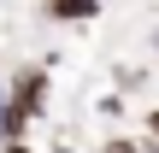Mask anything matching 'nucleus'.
Here are the masks:
<instances>
[{
	"mask_svg": "<svg viewBox=\"0 0 159 153\" xmlns=\"http://www.w3.org/2000/svg\"><path fill=\"white\" fill-rule=\"evenodd\" d=\"M41 106H47V71L41 65H24L12 83H6V112H18V118H41Z\"/></svg>",
	"mask_w": 159,
	"mask_h": 153,
	"instance_id": "obj_1",
	"label": "nucleus"
},
{
	"mask_svg": "<svg viewBox=\"0 0 159 153\" xmlns=\"http://www.w3.org/2000/svg\"><path fill=\"white\" fill-rule=\"evenodd\" d=\"M100 6H106V0H47L41 12H47L53 24H89V18H94Z\"/></svg>",
	"mask_w": 159,
	"mask_h": 153,
	"instance_id": "obj_2",
	"label": "nucleus"
},
{
	"mask_svg": "<svg viewBox=\"0 0 159 153\" xmlns=\"http://www.w3.org/2000/svg\"><path fill=\"white\" fill-rule=\"evenodd\" d=\"M100 153H159L148 136H130V130H118V136H106L100 142Z\"/></svg>",
	"mask_w": 159,
	"mask_h": 153,
	"instance_id": "obj_3",
	"label": "nucleus"
},
{
	"mask_svg": "<svg viewBox=\"0 0 159 153\" xmlns=\"http://www.w3.org/2000/svg\"><path fill=\"white\" fill-rule=\"evenodd\" d=\"M142 136H148V142H153V147H159V106H153V112H148V124H142Z\"/></svg>",
	"mask_w": 159,
	"mask_h": 153,
	"instance_id": "obj_4",
	"label": "nucleus"
},
{
	"mask_svg": "<svg viewBox=\"0 0 159 153\" xmlns=\"http://www.w3.org/2000/svg\"><path fill=\"white\" fill-rule=\"evenodd\" d=\"M0 153H35V147H30V142H6Z\"/></svg>",
	"mask_w": 159,
	"mask_h": 153,
	"instance_id": "obj_5",
	"label": "nucleus"
},
{
	"mask_svg": "<svg viewBox=\"0 0 159 153\" xmlns=\"http://www.w3.org/2000/svg\"><path fill=\"white\" fill-rule=\"evenodd\" d=\"M47 153H77V147H71V142H59V147H47Z\"/></svg>",
	"mask_w": 159,
	"mask_h": 153,
	"instance_id": "obj_6",
	"label": "nucleus"
}]
</instances>
